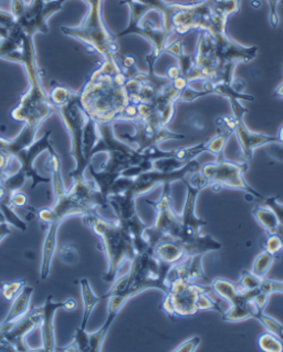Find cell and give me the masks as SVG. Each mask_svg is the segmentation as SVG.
<instances>
[{
  "mask_svg": "<svg viewBox=\"0 0 283 352\" xmlns=\"http://www.w3.org/2000/svg\"><path fill=\"white\" fill-rule=\"evenodd\" d=\"M125 80L120 60L103 61L78 91L80 102L87 115L98 123L120 122L129 104Z\"/></svg>",
  "mask_w": 283,
  "mask_h": 352,
  "instance_id": "1",
  "label": "cell"
},
{
  "mask_svg": "<svg viewBox=\"0 0 283 352\" xmlns=\"http://www.w3.org/2000/svg\"><path fill=\"white\" fill-rule=\"evenodd\" d=\"M3 60L23 65L29 89L20 98L19 104L12 109V118L25 125L41 127L45 120L56 112L49 93L45 92L36 62L34 36L25 34L19 50L7 54Z\"/></svg>",
  "mask_w": 283,
  "mask_h": 352,
  "instance_id": "2",
  "label": "cell"
},
{
  "mask_svg": "<svg viewBox=\"0 0 283 352\" xmlns=\"http://www.w3.org/2000/svg\"><path fill=\"white\" fill-rule=\"evenodd\" d=\"M49 96L70 135V154L76 162V168L69 176L73 182L85 180V173L90 162L85 160L83 155V131L89 115L82 107L78 92L71 90L70 87L58 82H51Z\"/></svg>",
  "mask_w": 283,
  "mask_h": 352,
  "instance_id": "3",
  "label": "cell"
},
{
  "mask_svg": "<svg viewBox=\"0 0 283 352\" xmlns=\"http://www.w3.org/2000/svg\"><path fill=\"white\" fill-rule=\"evenodd\" d=\"M82 220L94 234L101 239L102 250L107 260V270L102 280L112 284L118 278V271L123 263L132 261L136 255L132 241L118 221H109L102 218L96 211L83 215Z\"/></svg>",
  "mask_w": 283,
  "mask_h": 352,
  "instance_id": "4",
  "label": "cell"
},
{
  "mask_svg": "<svg viewBox=\"0 0 283 352\" xmlns=\"http://www.w3.org/2000/svg\"><path fill=\"white\" fill-rule=\"evenodd\" d=\"M89 7L87 14L76 27H61L62 34L78 40L85 45L87 50L96 52L103 61L116 62L120 60V47L102 17L103 0H83Z\"/></svg>",
  "mask_w": 283,
  "mask_h": 352,
  "instance_id": "5",
  "label": "cell"
},
{
  "mask_svg": "<svg viewBox=\"0 0 283 352\" xmlns=\"http://www.w3.org/2000/svg\"><path fill=\"white\" fill-rule=\"evenodd\" d=\"M213 58L216 60L217 81L231 84L235 67L239 63H250L258 56V47H246L231 39L227 31L211 34Z\"/></svg>",
  "mask_w": 283,
  "mask_h": 352,
  "instance_id": "6",
  "label": "cell"
},
{
  "mask_svg": "<svg viewBox=\"0 0 283 352\" xmlns=\"http://www.w3.org/2000/svg\"><path fill=\"white\" fill-rule=\"evenodd\" d=\"M248 168L249 162L246 160L242 162H230L222 154L217 156L216 162L200 166V173L213 191H220L224 187L231 188L244 191L253 198L264 200V197L244 180V175L247 173Z\"/></svg>",
  "mask_w": 283,
  "mask_h": 352,
  "instance_id": "7",
  "label": "cell"
},
{
  "mask_svg": "<svg viewBox=\"0 0 283 352\" xmlns=\"http://www.w3.org/2000/svg\"><path fill=\"white\" fill-rule=\"evenodd\" d=\"M163 187L162 196L157 201H146L156 211L154 226L146 227L144 231V238L151 250L162 240L178 241L182 233L180 214L171 207V184H164Z\"/></svg>",
  "mask_w": 283,
  "mask_h": 352,
  "instance_id": "8",
  "label": "cell"
},
{
  "mask_svg": "<svg viewBox=\"0 0 283 352\" xmlns=\"http://www.w3.org/2000/svg\"><path fill=\"white\" fill-rule=\"evenodd\" d=\"M209 286L198 285L187 280H177L169 286V293L162 304V309L171 318H188L198 313L199 294L211 292Z\"/></svg>",
  "mask_w": 283,
  "mask_h": 352,
  "instance_id": "9",
  "label": "cell"
},
{
  "mask_svg": "<svg viewBox=\"0 0 283 352\" xmlns=\"http://www.w3.org/2000/svg\"><path fill=\"white\" fill-rule=\"evenodd\" d=\"M186 187V199L184 209L180 214L182 220V233H180L178 243H184L200 234V229L208 226V222L197 217L196 202L200 191L209 187L207 179L200 170L191 173V176L182 180Z\"/></svg>",
  "mask_w": 283,
  "mask_h": 352,
  "instance_id": "10",
  "label": "cell"
},
{
  "mask_svg": "<svg viewBox=\"0 0 283 352\" xmlns=\"http://www.w3.org/2000/svg\"><path fill=\"white\" fill-rule=\"evenodd\" d=\"M131 124L134 126V134L120 135L118 138L132 146L138 153L151 146H158V144L164 140H180L185 138V135L169 131L167 126L154 125L143 120H135Z\"/></svg>",
  "mask_w": 283,
  "mask_h": 352,
  "instance_id": "11",
  "label": "cell"
},
{
  "mask_svg": "<svg viewBox=\"0 0 283 352\" xmlns=\"http://www.w3.org/2000/svg\"><path fill=\"white\" fill-rule=\"evenodd\" d=\"M200 170V165L196 162V160L187 162L184 167L178 170L171 171V173H162V171L149 170L146 173H140V176L136 177L133 182L132 189L134 190L136 197L142 196L145 193L153 190L155 187L164 184H173V182H182L187 177L191 176V173Z\"/></svg>",
  "mask_w": 283,
  "mask_h": 352,
  "instance_id": "12",
  "label": "cell"
},
{
  "mask_svg": "<svg viewBox=\"0 0 283 352\" xmlns=\"http://www.w3.org/2000/svg\"><path fill=\"white\" fill-rule=\"evenodd\" d=\"M76 299L69 298L65 302H56L54 297L49 295L45 299V304L41 306V322L39 327L41 329V337H43V346L40 349H34L36 352H52L56 351V336H54V319L56 311L60 309L72 311L76 309Z\"/></svg>",
  "mask_w": 283,
  "mask_h": 352,
  "instance_id": "13",
  "label": "cell"
},
{
  "mask_svg": "<svg viewBox=\"0 0 283 352\" xmlns=\"http://www.w3.org/2000/svg\"><path fill=\"white\" fill-rule=\"evenodd\" d=\"M50 138L51 131H48L43 135V138H40V140H34V143L31 144L29 147H27L23 151L19 160H18V162L20 164V170L23 171L25 176L32 180V184H31V189L32 190L39 184H49V182H51L50 178H45V177L40 176L34 167V162L36 157L39 156L43 151H49V148L52 146Z\"/></svg>",
  "mask_w": 283,
  "mask_h": 352,
  "instance_id": "14",
  "label": "cell"
},
{
  "mask_svg": "<svg viewBox=\"0 0 283 352\" xmlns=\"http://www.w3.org/2000/svg\"><path fill=\"white\" fill-rule=\"evenodd\" d=\"M235 120V133L237 136L241 153L244 155L246 162H249L253 158V151L261 146L271 145V144L281 143L277 136L261 134L250 131L244 123V118H233Z\"/></svg>",
  "mask_w": 283,
  "mask_h": 352,
  "instance_id": "15",
  "label": "cell"
},
{
  "mask_svg": "<svg viewBox=\"0 0 283 352\" xmlns=\"http://www.w3.org/2000/svg\"><path fill=\"white\" fill-rule=\"evenodd\" d=\"M34 294V287L25 284L21 291L14 297L12 307L9 309V313L5 317L3 322H0V327H6L9 324H14L20 318H23L25 314L28 313L29 305H30L31 297Z\"/></svg>",
  "mask_w": 283,
  "mask_h": 352,
  "instance_id": "16",
  "label": "cell"
},
{
  "mask_svg": "<svg viewBox=\"0 0 283 352\" xmlns=\"http://www.w3.org/2000/svg\"><path fill=\"white\" fill-rule=\"evenodd\" d=\"M258 309L255 307L253 300L240 293L238 298L230 302V309L222 314L224 322H238L246 319L253 318Z\"/></svg>",
  "mask_w": 283,
  "mask_h": 352,
  "instance_id": "17",
  "label": "cell"
},
{
  "mask_svg": "<svg viewBox=\"0 0 283 352\" xmlns=\"http://www.w3.org/2000/svg\"><path fill=\"white\" fill-rule=\"evenodd\" d=\"M140 3L145 5L149 10H154L157 14H160L162 19V28L167 31L171 36L174 34L173 30V25L171 20L174 17V14L178 12V9L182 6V3H169L166 0H138Z\"/></svg>",
  "mask_w": 283,
  "mask_h": 352,
  "instance_id": "18",
  "label": "cell"
},
{
  "mask_svg": "<svg viewBox=\"0 0 283 352\" xmlns=\"http://www.w3.org/2000/svg\"><path fill=\"white\" fill-rule=\"evenodd\" d=\"M153 254L162 263L174 265L186 256L185 251L177 241L162 240L153 248Z\"/></svg>",
  "mask_w": 283,
  "mask_h": 352,
  "instance_id": "19",
  "label": "cell"
},
{
  "mask_svg": "<svg viewBox=\"0 0 283 352\" xmlns=\"http://www.w3.org/2000/svg\"><path fill=\"white\" fill-rule=\"evenodd\" d=\"M180 245L185 251L186 256L205 255L209 252L219 251L222 248V243L215 240L211 235H204L202 233Z\"/></svg>",
  "mask_w": 283,
  "mask_h": 352,
  "instance_id": "20",
  "label": "cell"
},
{
  "mask_svg": "<svg viewBox=\"0 0 283 352\" xmlns=\"http://www.w3.org/2000/svg\"><path fill=\"white\" fill-rule=\"evenodd\" d=\"M78 284L81 287L82 299H83V316H82L81 326L78 327V329L87 330L93 309L96 308L98 302H101L102 297L96 296L91 287L90 282L87 278H82Z\"/></svg>",
  "mask_w": 283,
  "mask_h": 352,
  "instance_id": "21",
  "label": "cell"
},
{
  "mask_svg": "<svg viewBox=\"0 0 283 352\" xmlns=\"http://www.w3.org/2000/svg\"><path fill=\"white\" fill-rule=\"evenodd\" d=\"M23 36L25 32L21 27L17 23H14L9 29L8 36L0 39V59H3L7 54H12L14 51L19 50L23 45Z\"/></svg>",
  "mask_w": 283,
  "mask_h": 352,
  "instance_id": "22",
  "label": "cell"
},
{
  "mask_svg": "<svg viewBox=\"0 0 283 352\" xmlns=\"http://www.w3.org/2000/svg\"><path fill=\"white\" fill-rule=\"evenodd\" d=\"M253 214L261 227L266 230V235L277 233L279 221H277V215L273 212V210L270 209L269 207L255 206L253 210Z\"/></svg>",
  "mask_w": 283,
  "mask_h": 352,
  "instance_id": "23",
  "label": "cell"
},
{
  "mask_svg": "<svg viewBox=\"0 0 283 352\" xmlns=\"http://www.w3.org/2000/svg\"><path fill=\"white\" fill-rule=\"evenodd\" d=\"M211 291L215 292L218 296L229 302H233L240 295V292L235 287V284L222 277L215 278L211 283Z\"/></svg>",
  "mask_w": 283,
  "mask_h": 352,
  "instance_id": "24",
  "label": "cell"
},
{
  "mask_svg": "<svg viewBox=\"0 0 283 352\" xmlns=\"http://www.w3.org/2000/svg\"><path fill=\"white\" fill-rule=\"evenodd\" d=\"M280 256H277V255L271 254L269 252L264 251L258 256L255 257V262H253V273L257 276L261 277V278H264L268 274V272H269L270 267H271L272 264L275 262V261L279 260Z\"/></svg>",
  "mask_w": 283,
  "mask_h": 352,
  "instance_id": "25",
  "label": "cell"
},
{
  "mask_svg": "<svg viewBox=\"0 0 283 352\" xmlns=\"http://www.w3.org/2000/svg\"><path fill=\"white\" fill-rule=\"evenodd\" d=\"M208 151V142L197 144L191 147H185V148L175 149V158L182 160L184 162H189L191 160H196L199 155Z\"/></svg>",
  "mask_w": 283,
  "mask_h": 352,
  "instance_id": "26",
  "label": "cell"
},
{
  "mask_svg": "<svg viewBox=\"0 0 283 352\" xmlns=\"http://www.w3.org/2000/svg\"><path fill=\"white\" fill-rule=\"evenodd\" d=\"M261 280L262 278L253 274V272L244 270L241 272L240 280L235 283V287L240 293L255 291V289H258Z\"/></svg>",
  "mask_w": 283,
  "mask_h": 352,
  "instance_id": "27",
  "label": "cell"
},
{
  "mask_svg": "<svg viewBox=\"0 0 283 352\" xmlns=\"http://www.w3.org/2000/svg\"><path fill=\"white\" fill-rule=\"evenodd\" d=\"M202 257H204V255L189 256L187 273L189 282H195L196 280H204L205 282H209V278L206 276L205 271L202 267Z\"/></svg>",
  "mask_w": 283,
  "mask_h": 352,
  "instance_id": "28",
  "label": "cell"
},
{
  "mask_svg": "<svg viewBox=\"0 0 283 352\" xmlns=\"http://www.w3.org/2000/svg\"><path fill=\"white\" fill-rule=\"evenodd\" d=\"M258 346L264 352H283V340L269 331L259 337Z\"/></svg>",
  "mask_w": 283,
  "mask_h": 352,
  "instance_id": "29",
  "label": "cell"
},
{
  "mask_svg": "<svg viewBox=\"0 0 283 352\" xmlns=\"http://www.w3.org/2000/svg\"><path fill=\"white\" fill-rule=\"evenodd\" d=\"M187 162L178 160L175 157H165V158H158L151 162V169L153 170L162 171V173H171V171L178 170L184 167Z\"/></svg>",
  "mask_w": 283,
  "mask_h": 352,
  "instance_id": "30",
  "label": "cell"
},
{
  "mask_svg": "<svg viewBox=\"0 0 283 352\" xmlns=\"http://www.w3.org/2000/svg\"><path fill=\"white\" fill-rule=\"evenodd\" d=\"M253 318L257 319L261 324L266 328V331L277 336L281 340H283V324L280 322H277L275 318L268 316L264 314V311H258L255 313Z\"/></svg>",
  "mask_w": 283,
  "mask_h": 352,
  "instance_id": "31",
  "label": "cell"
},
{
  "mask_svg": "<svg viewBox=\"0 0 283 352\" xmlns=\"http://www.w3.org/2000/svg\"><path fill=\"white\" fill-rule=\"evenodd\" d=\"M59 260L65 265L76 266L80 262V255L78 249L73 243H67L59 249Z\"/></svg>",
  "mask_w": 283,
  "mask_h": 352,
  "instance_id": "32",
  "label": "cell"
},
{
  "mask_svg": "<svg viewBox=\"0 0 283 352\" xmlns=\"http://www.w3.org/2000/svg\"><path fill=\"white\" fill-rule=\"evenodd\" d=\"M262 246H264V251L269 252L271 254L277 255V256H280L283 251L282 239L277 233L266 235V238L262 242Z\"/></svg>",
  "mask_w": 283,
  "mask_h": 352,
  "instance_id": "33",
  "label": "cell"
},
{
  "mask_svg": "<svg viewBox=\"0 0 283 352\" xmlns=\"http://www.w3.org/2000/svg\"><path fill=\"white\" fill-rule=\"evenodd\" d=\"M209 292H204V293L199 294L198 299H197V307L198 311H216L220 315L224 313L220 305L216 300H213L209 295Z\"/></svg>",
  "mask_w": 283,
  "mask_h": 352,
  "instance_id": "34",
  "label": "cell"
},
{
  "mask_svg": "<svg viewBox=\"0 0 283 352\" xmlns=\"http://www.w3.org/2000/svg\"><path fill=\"white\" fill-rule=\"evenodd\" d=\"M259 291L264 292V293L271 294L273 293H282L283 294V282L279 280H269V278H262L261 280L260 286H259Z\"/></svg>",
  "mask_w": 283,
  "mask_h": 352,
  "instance_id": "35",
  "label": "cell"
},
{
  "mask_svg": "<svg viewBox=\"0 0 283 352\" xmlns=\"http://www.w3.org/2000/svg\"><path fill=\"white\" fill-rule=\"evenodd\" d=\"M207 96H209V93L206 92V91H196L191 89V87H187L185 90L180 93L178 102H193L198 100V98H205Z\"/></svg>",
  "mask_w": 283,
  "mask_h": 352,
  "instance_id": "36",
  "label": "cell"
},
{
  "mask_svg": "<svg viewBox=\"0 0 283 352\" xmlns=\"http://www.w3.org/2000/svg\"><path fill=\"white\" fill-rule=\"evenodd\" d=\"M264 204L266 207L273 210V212L277 215V221L279 224L283 226V204L279 202V196L269 197V198H264Z\"/></svg>",
  "mask_w": 283,
  "mask_h": 352,
  "instance_id": "37",
  "label": "cell"
},
{
  "mask_svg": "<svg viewBox=\"0 0 283 352\" xmlns=\"http://www.w3.org/2000/svg\"><path fill=\"white\" fill-rule=\"evenodd\" d=\"M202 342V338L198 336H193L191 338L184 341L176 349L173 350L174 352H195L198 348L199 344Z\"/></svg>",
  "mask_w": 283,
  "mask_h": 352,
  "instance_id": "38",
  "label": "cell"
},
{
  "mask_svg": "<svg viewBox=\"0 0 283 352\" xmlns=\"http://www.w3.org/2000/svg\"><path fill=\"white\" fill-rule=\"evenodd\" d=\"M280 1L281 0H266V3L269 5L270 23H271L273 28H277V25H280V18H279V14H277V3Z\"/></svg>",
  "mask_w": 283,
  "mask_h": 352,
  "instance_id": "39",
  "label": "cell"
},
{
  "mask_svg": "<svg viewBox=\"0 0 283 352\" xmlns=\"http://www.w3.org/2000/svg\"><path fill=\"white\" fill-rule=\"evenodd\" d=\"M270 295L269 294L264 293V292L259 291L253 298V305L258 311H264L266 305L269 302Z\"/></svg>",
  "mask_w": 283,
  "mask_h": 352,
  "instance_id": "40",
  "label": "cell"
},
{
  "mask_svg": "<svg viewBox=\"0 0 283 352\" xmlns=\"http://www.w3.org/2000/svg\"><path fill=\"white\" fill-rule=\"evenodd\" d=\"M9 202H10V206L12 208H25V204H27V196H25V193L16 191V192L12 193V196H10Z\"/></svg>",
  "mask_w": 283,
  "mask_h": 352,
  "instance_id": "41",
  "label": "cell"
},
{
  "mask_svg": "<svg viewBox=\"0 0 283 352\" xmlns=\"http://www.w3.org/2000/svg\"><path fill=\"white\" fill-rule=\"evenodd\" d=\"M25 5L27 3L23 0H12V12L10 14H12V17L14 20L19 19L25 12Z\"/></svg>",
  "mask_w": 283,
  "mask_h": 352,
  "instance_id": "42",
  "label": "cell"
},
{
  "mask_svg": "<svg viewBox=\"0 0 283 352\" xmlns=\"http://www.w3.org/2000/svg\"><path fill=\"white\" fill-rule=\"evenodd\" d=\"M271 147L269 149V155L272 158L279 162H283V144L275 143L271 144Z\"/></svg>",
  "mask_w": 283,
  "mask_h": 352,
  "instance_id": "43",
  "label": "cell"
},
{
  "mask_svg": "<svg viewBox=\"0 0 283 352\" xmlns=\"http://www.w3.org/2000/svg\"><path fill=\"white\" fill-rule=\"evenodd\" d=\"M9 234H12V231H10L9 224L6 223V222H3V223H0V241L3 240V239L6 238L7 235Z\"/></svg>",
  "mask_w": 283,
  "mask_h": 352,
  "instance_id": "44",
  "label": "cell"
},
{
  "mask_svg": "<svg viewBox=\"0 0 283 352\" xmlns=\"http://www.w3.org/2000/svg\"><path fill=\"white\" fill-rule=\"evenodd\" d=\"M277 234L280 235V238L282 239L283 242V226L279 224V228H277Z\"/></svg>",
  "mask_w": 283,
  "mask_h": 352,
  "instance_id": "45",
  "label": "cell"
},
{
  "mask_svg": "<svg viewBox=\"0 0 283 352\" xmlns=\"http://www.w3.org/2000/svg\"><path fill=\"white\" fill-rule=\"evenodd\" d=\"M277 138L280 140L281 143L283 144V125L281 127L280 131H279V135H277Z\"/></svg>",
  "mask_w": 283,
  "mask_h": 352,
  "instance_id": "46",
  "label": "cell"
}]
</instances>
